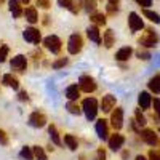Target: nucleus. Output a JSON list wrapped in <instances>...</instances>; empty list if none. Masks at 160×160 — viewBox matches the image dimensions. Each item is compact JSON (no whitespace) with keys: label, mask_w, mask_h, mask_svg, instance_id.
Returning <instances> with one entry per match:
<instances>
[{"label":"nucleus","mask_w":160,"mask_h":160,"mask_svg":"<svg viewBox=\"0 0 160 160\" xmlns=\"http://www.w3.org/2000/svg\"><path fill=\"white\" fill-rule=\"evenodd\" d=\"M19 158L21 160H34V154H32V148L29 146H24L19 151Z\"/></svg>","instance_id":"2f4dec72"},{"label":"nucleus","mask_w":160,"mask_h":160,"mask_svg":"<svg viewBox=\"0 0 160 160\" xmlns=\"http://www.w3.org/2000/svg\"><path fill=\"white\" fill-rule=\"evenodd\" d=\"M136 56L139 58V59H149L151 58V53L146 50V48H142V47H139L138 48V51H136Z\"/></svg>","instance_id":"e433bc0d"},{"label":"nucleus","mask_w":160,"mask_h":160,"mask_svg":"<svg viewBox=\"0 0 160 160\" xmlns=\"http://www.w3.org/2000/svg\"><path fill=\"white\" fill-rule=\"evenodd\" d=\"M142 15H144V18H148V19L152 21L154 24H160V15H158V13H155V11H152V10H149V8H146V10L142 11Z\"/></svg>","instance_id":"c756f323"},{"label":"nucleus","mask_w":160,"mask_h":160,"mask_svg":"<svg viewBox=\"0 0 160 160\" xmlns=\"http://www.w3.org/2000/svg\"><path fill=\"white\" fill-rule=\"evenodd\" d=\"M35 3L38 8H43V10H48L51 7V2L50 0H35Z\"/></svg>","instance_id":"4c0bfd02"},{"label":"nucleus","mask_w":160,"mask_h":160,"mask_svg":"<svg viewBox=\"0 0 160 160\" xmlns=\"http://www.w3.org/2000/svg\"><path fill=\"white\" fill-rule=\"evenodd\" d=\"M83 48V38L80 34H72L68 40V51H69V55H78L80 51H82Z\"/></svg>","instance_id":"20e7f679"},{"label":"nucleus","mask_w":160,"mask_h":160,"mask_svg":"<svg viewBox=\"0 0 160 160\" xmlns=\"http://www.w3.org/2000/svg\"><path fill=\"white\" fill-rule=\"evenodd\" d=\"M108 144H109V149L117 152L123 148V144H125V136L123 135H120V133H115V135H112L111 138H108Z\"/></svg>","instance_id":"f8f14e48"},{"label":"nucleus","mask_w":160,"mask_h":160,"mask_svg":"<svg viewBox=\"0 0 160 160\" xmlns=\"http://www.w3.org/2000/svg\"><path fill=\"white\" fill-rule=\"evenodd\" d=\"M58 5L66 8V10H69L72 15H77V13L80 11V8H82L78 0H58Z\"/></svg>","instance_id":"2eb2a0df"},{"label":"nucleus","mask_w":160,"mask_h":160,"mask_svg":"<svg viewBox=\"0 0 160 160\" xmlns=\"http://www.w3.org/2000/svg\"><path fill=\"white\" fill-rule=\"evenodd\" d=\"M64 95H66V98H68V101H77L80 98V88H78V85L77 83L69 85L68 88H66Z\"/></svg>","instance_id":"f3484780"},{"label":"nucleus","mask_w":160,"mask_h":160,"mask_svg":"<svg viewBox=\"0 0 160 160\" xmlns=\"http://www.w3.org/2000/svg\"><path fill=\"white\" fill-rule=\"evenodd\" d=\"M66 109H68V112L72 114V115H80L82 114V108H80V104H77V101H68Z\"/></svg>","instance_id":"cd10ccee"},{"label":"nucleus","mask_w":160,"mask_h":160,"mask_svg":"<svg viewBox=\"0 0 160 160\" xmlns=\"http://www.w3.org/2000/svg\"><path fill=\"white\" fill-rule=\"evenodd\" d=\"M128 28H130L131 32H138V31L144 29V22H142V19L138 13L131 11L128 15Z\"/></svg>","instance_id":"1a4fd4ad"},{"label":"nucleus","mask_w":160,"mask_h":160,"mask_svg":"<svg viewBox=\"0 0 160 160\" xmlns=\"http://www.w3.org/2000/svg\"><path fill=\"white\" fill-rule=\"evenodd\" d=\"M158 131H160V128H158Z\"/></svg>","instance_id":"3c124183"},{"label":"nucleus","mask_w":160,"mask_h":160,"mask_svg":"<svg viewBox=\"0 0 160 160\" xmlns=\"http://www.w3.org/2000/svg\"><path fill=\"white\" fill-rule=\"evenodd\" d=\"M68 64H69V58H58L56 61L51 62V68L58 71V69H62L64 66H68Z\"/></svg>","instance_id":"72a5a7b5"},{"label":"nucleus","mask_w":160,"mask_h":160,"mask_svg":"<svg viewBox=\"0 0 160 160\" xmlns=\"http://www.w3.org/2000/svg\"><path fill=\"white\" fill-rule=\"evenodd\" d=\"M10 68H11V71H15L18 74H24L26 69H28V58H26L24 55L13 56L11 61H10Z\"/></svg>","instance_id":"423d86ee"},{"label":"nucleus","mask_w":160,"mask_h":160,"mask_svg":"<svg viewBox=\"0 0 160 160\" xmlns=\"http://www.w3.org/2000/svg\"><path fill=\"white\" fill-rule=\"evenodd\" d=\"M87 35L93 43L101 45V32H99V29L96 28V26H90V28L87 29Z\"/></svg>","instance_id":"412c9836"},{"label":"nucleus","mask_w":160,"mask_h":160,"mask_svg":"<svg viewBox=\"0 0 160 160\" xmlns=\"http://www.w3.org/2000/svg\"><path fill=\"white\" fill-rule=\"evenodd\" d=\"M48 136H50V141L53 144H56V146H62V141H61V136H59V133H58V128L55 125H48Z\"/></svg>","instance_id":"5701e85b"},{"label":"nucleus","mask_w":160,"mask_h":160,"mask_svg":"<svg viewBox=\"0 0 160 160\" xmlns=\"http://www.w3.org/2000/svg\"><path fill=\"white\" fill-rule=\"evenodd\" d=\"M8 8L13 18H21L22 16V5L19 3V0H8Z\"/></svg>","instance_id":"a211bd4d"},{"label":"nucleus","mask_w":160,"mask_h":160,"mask_svg":"<svg viewBox=\"0 0 160 160\" xmlns=\"http://www.w3.org/2000/svg\"><path fill=\"white\" fill-rule=\"evenodd\" d=\"M131 55H133V48L131 47H123V48H120L117 53H115V59L117 61H128L130 58H131Z\"/></svg>","instance_id":"4be33fe9"},{"label":"nucleus","mask_w":160,"mask_h":160,"mask_svg":"<svg viewBox=\"0 0 160 160\" xmlns=\"http://www.w3.org/2000/svg\"><path fill=\"white\" fill-rule=\"evenodd\" d=\"M3 2H5V0H0V5H2V3H3Z\"/></svg>","instance_id":"8fccbe9b"},{"label":"nucleus","mask_w":160,"mask_h":160,"mask_svg":"<svg viewBox=\"0 0 160 160\" xmlns=\"http://www.w3.org/2000/svg\"><path fill=\"white\" fill-rule=\"evenodd\" d=\"M149 160H160V154L155 152L154 149H151L149 151Z\"/></svg>","instance_id":"37998d69"},{"label":"nucleus","mask_w":160,"mask_h":160,"mask_svg":"<svg viewBox=\"0 0 160 160\" xmlns=\"http://www.w3.org/2000/svg\"><path fill=\"white\" fill-rule=\"evenodd\" d=\"M136 160H148L144 155H136Z\"/></svg>","instance_id":"de8ad7c7"},{"label":"nucleus","mask_w":160,"mask_h":160,"mask_svg":"<svg viewBox=\"0 0 160 160\" xmlns=\"http://www.w3.org/2000/svg\"><path fill=\"white\" fill-rule=\"evenodd\" d=\"M80 108H82V112L85 114V117H87L88 122L95 120L96 115H98V112H99V104H98L96 98H93V96L85 98V99L82 101V104H80Z\"/></svg>","instance_id":"f257e3e1"},{"label":"nucleus","mask_w":160,"mask_h":160,"mask_svg":"<svg viewBox=\"0 0 160 160\" xmlns=\"http://www.w3.org/2000/svg\"><path fill=\"white\" fill-rule=\"evenodd\" d=\"M2 83L8 88H13V90H18L19 88V80L13 75V74H5L2 77Z\"/></svg>","instance_id":"aec40b11"},{"label":"nucleus","mask_w":160,"mask_h":160,"mask_svg":"<svg viewBox=\"0 0 160 160\" xmlns=\"http://www.w3.org/2000/svg\"><path fill=\"white\" fill-rule=\"evenodd\" d=\"M148 87H149V90H151L152 93L158 95V93H160V75H155V77H152V78L149 80Z\"/></svg>","instance_id":"c85d7f7f"},{"label":"nucleus","mask_w":160,"mask_h":160,"mask_svg":"<svg viewBox=\"0 0 160 160\" xmlns=\"http://www.w3.org/2000/svg\"><path fill=\"white\" fill-rule=\"evenodd\" d=\"M96 160H106V151L102 148H99L96 151Z\"/></svg>","instance_id":"79ce46f5"},{"label":"nucleus","mask_w":160,"mask_h":160,"mask_svg":"<svg viewBox=\"0 0 160 160\" xmlns=\"http://www.w3.org/2000/svg\"><path fill=\"white\" fill-rule=\"evenodd\" d=\"M95 130H96V135L99 139L106 141L109 138V125H108V120L104 118H98L96 120V125H95Z\"/></svg>","instance_id":"9d476101"},{"label":"nucleus","mask_w":160,"mask_h":160,"mask_svg":"<svg viewBox=\"0 0 160 160\" xmlns=\"http://www.w3.org/2000/svg\"><path fill=\"white\" fill-rule=\"evenodd\" d=\"M22 38L26 40V42L32 43V45H38L40 42H42V35H40L38 29H35V28H28V29H24Z\"/></svg>","instance_id":"6e6552de"},{"label":"nucleus","mask_w":160,"mask_h":160,"mask_svg":"<svg viewBox=\"0 0 160 160\" xmlns=\"http://www.w3.org/2000/svg\"><path fill=\"white\" fill-rule=\"evenodd\" d=\"M111 125L114 130H120L123 127V109L122 108H115L111 112Z\"/></svg>","instance_id":"9b49d317"},{"label":"nucleus","mask_w":160,"mask_h":160,"mask_svg":"<svg viewBox=\"0 0 160 160\" xmlns=\"http://www.w3.org/2000/svg\"><path fill=\"white\" fill-rule=\"evenodd\" d=\"M29 2H31V0H19V3H21V5H28Z\"/></svg>","instance_id":"49530a36"},{"label":"nucleus","mask_w":160,"mask_h":160,"mask_svg":"<svg viewBox=\"0 0 160 160\" xmlns=\"http://www.w3.org/2000/svg\"><path fill=\"white\" fill-rule=\"evenodd\" d=\"M138 104H139V108L144 109V111L149 109L151 104H152V96L149 95L148 91H141L139 96H138Z\"/></svg>","instance_id":"6ab92c4d"},{"label":"nucleus","mask_w":160,"mask_h":160,"mask_svg":"<svg viewBox=\"0 0 160 160\" xmlns=\"http://www.w3.org/2000/svg\"><path fill=\"white\" fill-rule=\"evenodd\" d=\"M136 2H138L141 7H144V10L148 8V7H151V5H152V0H136Z\"/></svg>","instance_id":"c03bdc74"},{"label":"nucleus","mask_w":160,"mask_h":160,"mask_svg":"<svg viewBox=\"0 0 160 160\" xmlns=\"http://www.w3.org/2000/svg\"><path fill=\"white\" fill-rule=\"evenodd\" d=\"M118 5H120V0H109L108 2V15L114 16L118 13Z\"/></svg>","instance_id":"473e14b6"},{"label":"nucleus","mask_w":160,"mask_h":160,"mask_svg":"<svg viewBox=\"0 0 160 160\" xmlns=\"http://www.w3.org/2000/svg\"><path fill=\"white\" fill-rule=\"evenodd\" d=\"M139 136H141V139H142L146 144H149V146H157V144H158V136H157V133H155L154 130L146 128V130L139 131Z\"/></svg>","instance_id":"4468645a"},{"label":"nucleus","mask_w":160,"mask_h":160,"mask_svg":"<svg viewBox=\"0 0 160 160\" xmlns=\"http://www.w3.org/2000/svg\"><path fill=\"white\" fill-rule=\"evenodd\" d=\"M128 155H130V152H128V151H123V152H122V158H123V160H125V158H128Z\"/></svg>","instance_id":"a18cd8bd"},{"label":"nucleus","mask_w":160,"mask_h":160,"mask_svg":"<svg viewBox=\"0 0 160 160\" xmlns=\"http://www.w3.org/2000/svg\"><path fill=\"white\" fill-rule=\"evenodd\" d=\"M90 21L93 22V26H104L106 24V15H102V13L99 11H95V13H91L90 15Z\"/></svg>","instance_id":"393cba45"},{"label":"nucleus","mask_w":160,"mask_h":160,"mask_svg":"<svg viewBox=\"0 0 160 160\" xmlns=\"http://www.w3.org/2000/svg\"><path fill=\"white\" fill-rule=\"evenodd\" d=\"M152 104H154V111H155V114H157V117L160 120V99L158 98H154L152 99Z\"/></svg>","instance_id":"a19ab883"},{"label":"nucleus","mask_w":160,"mask_h":160,"mask_svg":"<svg viewBox=\"0 0 160 160\" xmlns=\"http://www.w3.org/2000/svg\"><path fill=\"white\" fill-rule=\"evenodd\" d=\"M77 85H78L80 91H83V93H93V91H96V88H98L96 80L93 78L91 75H88V74L80 75L78 83H77Z\"/></svg>","instance_id":"f03ea898"},{"label":"nucleus","mask_w":160,"mask_h":160,"mask_svg":"<svg viewBox=\"0 0 160 160\" xmlns=\"http://www.w3.org/2000/svg\"><path fill=\"white\" fill-rule=\"evenodd\" d=\"M115 108V96L112 95H106L102 96L101 102H99V111H102L104 114H111Z\"/></svg>","instance_id":"ddd939ff"},{"label":"nucleus","mask_w":160,"mask_h":160,"mask_svg":"<svg viewBox=\"0 0 160 160\" xmlns=\"http://www.w3.org/2000/svg\"><path fill=\"white\" fill-rule=\"evenodd\" d=\"M101 43H102L106 48H112V45L115 43V35H114V31H111V29L106 31V32L102 34Z\"/></svg>","instance_id":"b1692460"},{"label":"nucleus","mask_w":160,"mask_h":160,"mask_svg":"<svg viewBox=\"0 0 160 160\" xmlns=\"http://www.w3.org/2000/svg\"><path fill=\"white\" fill-rule=\"evenodd\" d=\"M64 144H66V148H69L71 151H77V148H78V141H77V138L74 136V135H64Z\"/></svg>","instance_id":"a878e982"},{"label":"nucleus","mask_w":160,"mask_h":160,"mask_svg":"<svg viewBox=\"0 0 160 160\" xmlns=\"http://www.w3.org/2000/svg\"><path fill=\"white\" fill-rule=\"evenodd\" d=\"M78 2L85 8V11H88V13H95L96 11V0H78Z\"/></svg>","instance_id":"7c9ffc66"},{"label":"nucleus","mask_w":160,"mask_h":160,"mask_svg":"<svg viewBox=\"0 0 160 160\" xmlns=\"http://www.w3.org/2000/svg\"><path fill=\"white\" fill-rule=\"evenodd\" d=\"M135 123L141 128V127H144L146 123H148V120H146V117L141 114V109H136V112H135Z\"/></svg>","instance_id":"f704fd0d"},{"label":"nucleus","mask_w":160,"mask_h":160,"mask_svg":"<svg viewBox=\"0 0 160 160\" xmlns=\"http://www.w3.org/2000/svg\"><path fill=\"white\" fill-rule=\"evenodd\" d=\"M22 16L26 18L29 24H35L38 22V13H37V8L35 7H26L22 10Z\"/></svg>","instance_id":"dca6fc26"},{"label":"nucleus","mask_w":160,"mask_h":160,"mask_svg":"<svg viewBox=\"0 0 160 160\" xmlns=\"http://www.w3.org/2000/svg\"><path fill=\"white\" fill-rule=\"evenodd\" d=\"M0 146H8V135L5 130H0Z\"/></svg>","instance_id":"58836bf2"},{"label":"nucleus","mask_w":160,"mask_h":160,"mask_svg":"<svg viewBox=\"0 0 160 160\" xmlns=\"http://www.w3.org/2000/svg\"><path fill=\"white\" fill-rule=\"evenodd\" d=\"M10 55V47L8 45H0V62H5Z\"/></svg>","instance_id":"c9c22d12"},{"label":"nucleus","mask_w":160,"mask_h":160,"mask_svg":"<svg viewBox=\"0 0 160 160\" xmlns=\"http://www.w3.org/2000/svg\"><path fill=\"white\" fill-rule=\"evenodd\" d=\"M138 42H139V47L142 48H152L158 43V35L152 29H146V32L139 37Z\"/></svg>","instance_id":"7ed1b4c3"},{"label":"nucleus","mask_w":160,"mask_h":160,"mask_svg":"<svg viewBox=\"0 0 160 160\" xmlns=\"http://www.w3.org/2000/svg\"><path fill=\"white\" fill-rule=\"evenodd\" d=\"M43 47L50 53H53V55H58V53L61 51V48H62V42H61V38L58 35H48V37L43 38Z\"/></svg>","instance_id":"39448f33"},{"label":"nucleus","mask_w":160,"mask_h":160,"mask_svg":"<svg viewBox=\"0 0 160 160\" xmlns=\"http://www.w3.org/2000/svg\"><path fill=\"white\" fill-rule=\"evenodd\" d=\"M32 154H34V160H48L47 152L42 146H32Z\"/></svg>","instance_id":"bb28decb"},{"label":"nucleus","mask_w":160,"mask_h":160,"mask_svg":"<svg viewBox=\"0 0 160 160\" xmlns=\"http://www.w3.org/2000/svg\"><path fill=\"white\" fill-rule=\"evenodd\" d=\"M29 125L32 128H43L47 125V115L40 111H34L29 115Z\"/></svg>","instance_id":"0eeeda50"},{"label":"nucleus","mask_w":160,"mask_h":160,"mask_svg":"<svg viewBox=\"0 0 160 160\" xmlns=\"http://www.w3.org/2000/svg\"><path fill=\"white\" fill-rule=\"evenodd\" d=\"M18 99H19V101H22V102H24V101L28 102V101H29V93L26 91V90H21V91L18 93Z\"/></svg>","instance_id":"ea45409f"},{"label":"nucleus","mask_w":160,"mask_h":160,"mask_svg":"<svg viewBox=\"0 0 160 160\" xmlns=\"http://www.w3.org/2000/svg\"><path fill=\"white\" fill-rule=\"evenodd\" d=\"M48 19H50V18H48V16H45V18H43V24H45V26H48V22H50V21H48Z\"/></svg>","instance_id":"09e8293b"}]
</instances>
